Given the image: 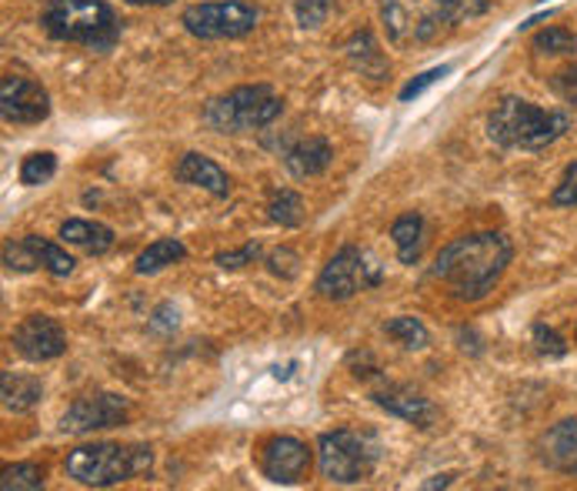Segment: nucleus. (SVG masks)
<instances>
[{"mask_svg": "<svg viewBox=\"0 0 577 491\" xmlns=\"http://www.w3.org/2000/svg\"><path fill=\"white\" fill-rule=\"evenodd\" d=\"M60 241L70 244V248H80L91 258H101L114 248V231L101 221H84V217H70L60 224Z\"/></svg>", "mask_w": 577, "mask_h": 491, "instance_id": "a211bd4d", "label": "nucleus"}, {"mask_svg": "<svg viewBox=\"0 0 577 491\" xmlns=\"http://www.w3.org/2000/svg\"><path fill=\"white\" fill-rule=\"evenodd\" d=\"M327 14H331V0H294V18L304 31H317Z\"/></svg>", "mask_w": 577, "mask_h": 491, "instance_id": "c756f323", "label": "nucleus"}, {"mask_svg": "<svg viewBox=\"0 0 577 491\" xmlns=\"http://www.w3.org/2000/svg\"><path fill=\"white\" fill-rule=\"evenodd\" d=\"M534 51H541V54H574L577 37L567 27H547L534 37Z\"/></svg>", "mask_w": 577, "mask_h": 491, "instance_id": "c85d7f7f", "label": "nucleus"}, {"mask_svg": "<svg viewBox=\"0 0 577 491\" xmlns=\"http://www.w3.org/2000/svg\"><path fill=\"white\" fill-rule=\"evenodd\" d=\"M124 4H131V8H168V4H174V0H124Z\"/></svg>", "mask_w": 577, "mask_h": 491, "instance_id": "58836bf2", "label": "nucleus"}, {"mask_svg": "<svg viewBox=\"0 0 577 491\" xmlns=\"http://www.w3.org/2000/svg\"><path fill=\"white\" fill-rule=\"evenodd\" d=\"M0 488L4 491H34V488H44V468L34 465V461H18V465H8L0 471Z\"/></svg>", "mask_w": 577, "mask_h": 491, "instance_id": "bb28decb", "label": "nucleus"}, {"mask_svg": "<svg viewBox=\"0 0 577 491\" xmlns=\"http://www.w3.org/2000/svg\"><path fill=\"white\" fill-rule=\"evenodd\" d=\"M4 268L8 271H34V268H41L37 258H34V252H31V244L24 237L4 244Z\"/></svg>", "mask_w": 577, "mask_h": 491, "instance_id": "7c9ffc66", "label": "nucleus"}, {"mask_svg": "<svg viewBox=\"0 0 577 491\" xmlns=\"http://www.w3.org/2000/svg\"><path fill=\"white\" fill-rule=\"evenodd\" d=\"M0 114L8 124H41L50 114V94L24 74H8L0 85Z\"/></svg>", "mask_w": 577, "mask_h": 491, "instance_id": "9b49d317", "label": "nucleus"}, {"mask_svg": "<svg viewBox=\"0 0 577 491\" xmlns=\"http://www.w3.org/2000/svg\"><path fill=\"white\" fill-rule=\"evenodd\" d=\"M0 398L11 415H24L31 408L41 404L44 398V381L37 375H21V371H4L0 375Z\"/></svg>", "mask_w": 577, "mask_h": 491, "instance_id": "6ab92c4d", "label": "nucleus"}, {"mask_svg": "<svg viewBox=\"0 0 577 491\" xmlns=\"http://www.w3.org/2000/svg\"><path fill=\"white\" fill-rule=\"evenodd\" d=\"M384 335L394 338L397 345H404L407 351H421L431 342V332L425 327V321L415 317V314H397V317L384 321Z\"/></svg>", "mask_w": 577, "mask_h": 491, "instance_id": "4be33fe9", "label": "nucleus"}, {"mask_svg": "<svg viewBox=\"0 0 577 491\" xmlns=\"http://www.w3.org/2000/svg\"><path fill=\"white\" fill-rule=\"evenodd\" d=\"M374 404H381L387 415L407 422V425H415V428H431L438 422V408L431 398H425L418 388H410V384H381L371 391Z\"/></svg>", "mask_w": 577, "mask_h": 491, "instance_id": "4468645a", "label": "nucleus"}, {"mask_svg": "<svg viewBox=\"0 0 577 491\" xmlns=\"http://www.w3.org/2000/svg\"><path fill=\"white\" fill-rule=\"evenodd\" d=\"M150 465H154V451L147 445H114V442L80 445L64 458L67 478L88 488H111V484L131 481L150 471Z\"/></svg>", "mask_w": 577, "mask_h": 491, "instance_id": "20e7f679", "label": "nucleus"}, {"mask_svg": "<svg viewBox=\"0 0 577 491\" xmlns=\"http://www.w3.org/2000/svg\"><path fill=\"white\" fill-rule=\"evenodd\" d=\"M174 178H178L181 185L204 188V191L214 194V198H227V194H230V178H227V171L220 168L217 160H211L207 154H197V150H191V154H184V157L178 160Z\"/></svg>", "mask_w": 577, "mask_h": 491, "instance_id": "2eb2a0df", "label": "nucleus"}, {"mask_svg": "<svg viewBox=\"0 0 577 491\" xmlns=\"http://www.w3.org/2000/svg\"><path fill=\"white\" fill-rule=\"evenodd\" d=\"M574 338H577V332H574Z\"/></svg>", "mask_w": 577, "mask_h": 491, "instance_id": "a19ab883", "label": "nucleus"}, {"mask_svg": "<svg viewBox=\"0 0 577 491\" xmlns=\"http://www.w3.org/2000/svg\"><path fill=\"white\" fill-rule=\"evenodd\" d=\"M11 345L27 361H54L67 351V335L50 314H31L14 327Z\"/></svg>", "mask_w": 577, "mask_h": 491, "instance_id": "f8f14e48", "label": "nucleus"}, {"mask_svg": "<svg viewBox=\"0 0 577 491\" xmlns=\"http://www.w3.org/2000/svg\"><path fill=\"white\" fill-rule=\"evenodd\" d=\"M541 458L547 468L577 478V419L557 422L544 438H541Z\"/></svg>", "mask_w": 577, "mask_h": 491, "instance_id": "f3484780", "label": "nucleus"}, {"mask_svg": "<svg viewBox=\"0 0 577 491\" xmlns=\"http://www.w3.org/2000/svg\"><path fill=\"white\" fill-rule=\"evenodd\" d=\"M258 8L244 0H204L181 14V24L197 41H237L258 27Z\"/></svg>", "mask_w": 577, "mask_h": 491, "instance_id": "0eeeda50", "label": "nucleus"}, {"mask_svg": "<svg viewBox=\"0 0 577 491\" xmlns=\"http://www.w3.org/2000/svg\"><path fill=\"white\" fill-rule=\"evenodd\" d=\"M54 175H57V154L54 150H34L21 164V185H27V188L47 185Z\"/></svg>", "mask_w": 577, "mask_h": 491, "instance_id": "a878e982", "label": "nucleus"}, {"mask_svg": "<svg viewBox=\"0 0 577 491\" xmlns=\"http://www.w3.org/2000/svg\"><path fill=\"white\" fill-rule=\"evenodd\" d=\"M258 258H261V244H258V241H247L244 248H237V252H220V255L214 258V265L224 268V271H237V268H244V265H254Z\"/></svg>", "mask_w": 577, "mask_h": 491, "instance_id": "2f4dec72", "label": "nucleus"}, {"mask_svg": "<svg viewBox=\"0 0 577 491\" xmlns=\"http://www.w3.org/2000/svg\"><path fill=\"white\" fill-rule=\"evenodd\" d=\"M431 4L444 14V21L451 27L464 24V21H474L487 11V0H431Z\"/></svg>", "mask_w": 577, "mask_h": 491, "instance_id": "cd10ccee", "label": "nucleus"}, {"mask_svg": "<svg viewBox=\"0 0 577 491\" xmlns=\"http://www.w3.org/2000/svg\"><path fill=\"white\" fill-rule=\"evenodd\" d=\"M258 465L274 484H297L310 471V448L291 435H274L261 445Z\"/></svg>", "mask_w": 577, "mask_h": 491, "instance_id": "ddd939ff", "label": "nucleus"}, {"mask_svg": "<svg viewBox=\"0 0 577 491\" xmlns=\"http://www.w3.org/2000/svg\"><path fill=\"white\" fill-rule=\"evenodd\" d=\"M184 258H188L184 241H178V237H160V241L147 244V248L140 252L134 271H137V275H157V271L171 268V265H178V261H184Z\"/></svg>", "mask_w": 577, "mask_h": 491, "instance_id": "412c9836", "label": "nucleus"}, {"mask_svg": "<svg viewBox=\"0 0 577 491\" xmlns=\"http://www.w3.org/2000/svg\"><path fill=\"white\" fill-rule=\"evenodd\" d=\"M268 268H271V275H281V278H294L297 275V255L294 252H274L271 258H268Z\"/></svg>", "mask_w": 577, "mask_h": 491, "instance_id": "e433bc0d", "label": "nucleus"}, {"mask_svg": "<svg viewBox=\"0 0 577 491\" xmlns=\"http://www.w3.org/2000/svg\"><path fill=\"white\" fill-rule=\"evenodd\" d=\"M551 204L554 208H577V160L564 168L557 188L551 191Z\"/></svg>", "mask_w": 577, "mask_h": 491, "instance_id": "473e14b6", "label": "nucleus"}, {"mask_svg": "<svg viewBox=\"0 0 577 491\" xmlns=\"http://www.w3.org/2000/svg\"><path fill=\"white\" fill-rule=\"evenodd\" d=\"M514 258V244L501 231H474L461 234L438 252L431 278L448 284L457 301H484L498 284Z\"/></svg>", "mask_w": 577, "mask_h": 491, "instance_id": "f257e3e1", "label": "nucleus"}, {"mask_svg": "<svg viewBox=\"0 0 577 491\" xmlns=\"http://www.w3.org/2000/svg\"><path fill=\"white\" fill-rule=\"evenodd\" d=\"M127 415H131V404L124 394L94 391V394L77 398L67 408L64 419H60V428L70 435H88V432H101V428H121V425H127Z\"/></svg>", "mask_w": 577, "mask_h": 491, "instance_id": "9d476101", "label": "nucleus"}, {"mask_svg": "<svg viewBox=\"0 0 577 491\" xmlns=\"http://www.w3.org/2000/svg\"><path fill=\"white\" fill-rule=\"evenodd\" d=\"M377 438L367 432L354 428H338V432H324L317 442V465L320 475L335 484H358L364 481L374 465H377Z\"/></svg>", "mask_w": 577, "mask_h": 491, "instance_id": "423d86ee", "label": "nucleus"}, {"mask_svg": "<svg viewBox=\"0 0 577 491\" xmlns=\"http://www.w3.org/2000/svg\"><path fill=\"white\" fill-rule=\"evenodd\" d=\"M391 237L397 244L400 265H418L421 248H425V217L418 211H407L391 224Z\"/></svg>", "mask_w": 577, "mask_h": 491, "instance_id": "aec40b11", "label": "nucleus"}, {"mask_svg": "<svg viewBox=\"0 0 577 491\" xmlns=\"http://www.w3.org/2000/svg\"><path fill=\"white\" fill-rule=\"evenodd\" d=\"M41 24L54 41L91 51H111L121 41V21L104 0H47Z\"/></svg>", "mask_w": 577, "mask_h": 491, "instance_id": "7ed1b4c3", "label": "nucleus"}, {"mask_svg": "<svg viewBox=\"0 0 577 491\" xmlns=\"http://www.w3.org/2000/svg\"><path fill=\"white\" fill-rule=\"evenodd\" d=\"M534 345H538V351H541V355H551V358H561V355H567V345H564V338L554 332V327H547L544 321H538V324H534Z\"/></svg>", "mask_w": 577, "mask_h": 491, "instance_id": "72a5a7b5", "label": "nucleus"}, {"mask_svg": "<svg viewBox=\"0 0 577 491\" xmlns=\"http://www.w3.org/2000/svg\"><path fill=\"white\" fill-rule=\"evenodd\" d=\"M24 241L31 244V252H34L37 265H41L47 275L67 278V275L73 271V258L60 248V244H54V241H47V237H41V234H27Z\"/></svg>", "mask_w": 577, "mask_h": 491, "instance_id": "b1692460", "label": "nucleus"}, {"mask_svg": "<svg viewBox=\"0 0 577 491\" xmlns=\"http://www.w3.org/2000/svg\"><path fill=\"white\" fill-rule=\"evenodd\" d=\"M570 131V118L564 111L538 108L524 98H501L487 118V137L498 147L541 150Z\"/></svg>", "mask_w": 577, "mask_h": 491, "instance_id": "f03ea898", "label": "nucleus"}, {"mask_svg": "<svg viewBox=\"0 0 577 491\" xmlns=\"http://www.w3.org/2000/svg\"><path fill=\"white\" fill-rule=\"evenodd\" d=\"M381 284V268L367 265V255L354 244H344V248L324 265L320 278H317V294L327 301H348L364 288Z\"/></svg>", "mask_w": 577, "mask_h": 491, "instance_id": "1a4fd4ad", "label": "nucleus"}, {"mask_svg": "<svg viewBox=\"0 0 577 491\" xmlns=\"http://www.w3.org/2000/svg\"><path fill=\"white\" fill-rule=\"evenodd\" d=\"M331 160H335V147L314 134L297 137L291 147H284V164L294 178H317L331 168Z\"/></svg>", "mask_w": 577, "mask_h": 491, "instance_id": "dca6fc26", "label": "nucleus"}, {"mask_svg": "<svg viewBox=\"0 0 577 491\" xmlns=\"http://www.w3.org/2000/svg\"><path fill=\"white\" fill-rule=\"evenodd\" d=\"M150 327H178V311H171V304H163V308H157V314H154V321H150Z\"/></svg>", "mask_w": 577, "mask_h": 491, "instance_id": "4c0bfd02", "label": "nucleus"}, {"mask_svg": "<svg viewBox=\"0 0 577 491\" xmlns=\"http://www.w3.org/2000/svg\"><path fill=\"white\" fill-rule=\"evenodd\" d=\"M348 57H351V64H354L361 74H367V77H374V80H381V77L387 74V60H384V54L377 51L371 31H361V34L351 37Z\"/></svg>", "mask_w": 577, "mask_h": 491, "instance_id": "5701e85b", "label": "nucleus"}, {"mask_svg": "<svg viewBox=\"0 0 577 491\" xmlns=\"http://www.w3.org/2000/svg\"><path fill=\"white\" fill-rule=\"evenodd\" d=\"M381 14H384L391 41L400 44V47L438 41L441 31L451 27L431 0H384Z\"/></svg>", "mask_w": 577, "mask_h": 491, "instance_id": "6e6552de", "label": "nucleus"}, {"mask_svg": "<svg viewBox=\"0 0 577 491\" xmlns=\"http://www.w3.org/2000/svg\"><path fill=\"white\" fill-rule=\"evenodd\" d=\"M268 214L281 227H301L304 224V198L297 191H291V188H281V191L271 194Z\"/></svg>", "mask_w": 577, "mask_h": 491, "instance_id": "393cba45", "label": "nucleus"}, {"mask_svg": "<svg viewBox=\"0 0 577 491\" xmlns=\"http://www.w3.org/2000/svg\"><path fill=\"white\" fill-rule=\"evenodd\" d=\"M451 481H454V475H434L431 481H425V488H428V491H431V488H448Z\"/></svg>", "mask_w": 577, "mask_h": 491, "instance_id": "ea45409f", "label": "nucleus"}, {"mask_svg": "<svg viewBox=\"0 0 577 491\" xmlns=\"http://www.w3.org/2000/svg\"><path fill=\"white\" fill-rule=\"evenodd\" d=\"M284 101L268 85H244L204 104V124L217 134H251L274 124Z\"/></svg>", "mask_w": 577, "mask_h": 491, "instance_id": "39448f33", "label": "nucleus"}, {"mask_svg": "<svg viewBox=\"0 0 577 491\" xmlns=\"http://www.w3.org/2000/svg\"><path fill=\"white\" fill-rule=\"evenodd\" d=\"M448 74H451V67H434V70H425V74H421L418 80H410V85H407V88L400 91V101H410V98H418V94H425V91H428L431 85H438V80H441V77H448Z\"/></svg>", "mask_w": 577, "mask_h": 491, "instance_id": "c9c22d12", "label": "nucleus"}, {"mask_svg": "<svg viewBox=\"0 0 577 491\" xmlns=\"http://www.w3.org/2000/svg\"><path fill=\"white\" fill-rule=\"evenodd\" d=\"M551 91L567 101V104H577V67H564L551 77Z\"/></svg>", "mask_w": 577, "mask_h": 491, "instance_id": "f704fd0d", "label": "nucleus"}]
</instances>
